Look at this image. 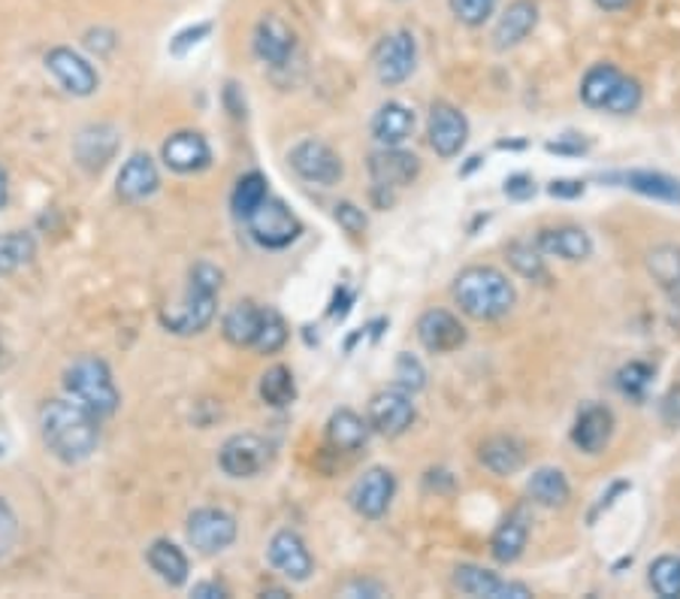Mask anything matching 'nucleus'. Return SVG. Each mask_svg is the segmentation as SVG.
<instances>
[{"mask_svg": "<svg viewBox=\"0 0 680 599\" xmlns=\"http://www.w3.org/2000/svg\"><path fill=\"white\" fill-rule=\"evenodd\" d=\"M40 436L61 463H82L97 451L100 418L79 400H49L40 409Z\"/></svg>", "mask_w": 680, "mask_h": 599, "instance_id": "nucleus-1", "label": "nucleus"}, {"mask_svg": "<svg viewBox=\"0 0 680 599\" xmlns=\"http://www.w3.org/2000/svg\"><path fill=\"white\" fill-rule=\"evenodd\" d=\"M454 300L475 322H496L514 310V285L496 267H466L454 278Z\"/></svg>", "mask_w": 680, "mask_h": 599, "instance_id": "nucleus-2", "label": "nucleus"}, {"mask_svg": "<svg viewBox=\"0 0 680 599\" xmlns=\"http://www.w3.org/2000/svg\"><path fill=\"white\" fill-rule=\"evenodd\" d=\"M221 282V269L209 264V261H200L191 269V282H188V294L181 300V306L173 312H164L160 324L170 333H179V336H194V333L206 331L213 324L215 310H218Z\"/></svg>", "mask_w": 680, "mask_h": 599, "instance_id": "nucleus-3", "label": "nucleus"}, {"mask_svg": "<svg viewBox=\"0 0 680 599\" xmlns=\"http://www.w3.org/2000/svg\"><path fill=\"white\" fill-rule=\"evenodd\" d=\"M65 387L67 394L79 400L86 409H91L97 418H109L118 409V403H121L107 361L91 357V354H86V357H79V361L67 366Z\"/></svg>", "mask_w": 680, "mask_h": 599, "instance_id": "nucleus-4", "label": "nucleus"}, {"mask_svg": "<svg viewBox=\"0 0 680 599\" xmlns=\"http://www.w3.org/2000/svg\"><path fill=\"white\" fill-rule=\"evenodd\" d=\"M245 225H248L252 239L264 248H287L290 243H297L299 234H303L297 215L290 213L282 200H273V197H266L264 204L245 218Z\"/></svg>", "mask_w": 680, "mask_h": 599, "instance_id": "nucleus-5", "label": "nucleus"}, {"mask_svg": "<svg viewBox=\"0 0 680 599\" xmlns=\"http://www.w3.org/2000/svg\"><path fill=\"white\" fill-rule=\"evenodd\" d=\"M373 67L382 86H403L417 67L415 33L394 31L382 37L373 52Z\"/></svg>", "mask_w": 680, "mask_h": 599, "instance_id": "nucleus-6", "label": "nucleus"}, {"mask_svg": "<svg viewBox=\"0 0 680 599\" xmlns=\"http://www.w3.org/2000/svg\"><path fill=\"white\" fill-rule=\"evenodd\" d=\"M415 418L417 409L412 394L403 391V387H387V391H378L369 400V418L366 421H369V430H375V433L396 439L415 424Z\"/></svg>", "mask_w": 680, "mask_h": 599, "instance_id": "nucleus-7", "label": "nucleus"}, {"mask_svg": "<svg viewBox=\"0 0 680 599\" xmlns=\"http://www.w3.org/2000/svg\"><path fill=\"white\" fill-rule=\"evenodd\" d=\"M188 542L200 554H221L236 542V518L224 509H197L188 514Z\"/></svg>", "mask_w": 680, "mask_h": 599, "instance_id": "nucleus-8", "label": "nucleus"}, {"mask_svg": "<svg viewBox=\"0 0 680 599\" xmlns=\"http://www.w3.org/2000/svg\"><path fill=\"white\" fill-rule=\"evenodd\" d=\"M287 161H290L299 179H306L312 185H324V188L339 183L342 173H345L339 155L329 149L327 143H321V139H303V143H297L290 149V155H287Z\"/></svg>", "mask_w": 680, "mask_h": 599, "instance_id": "nucleus-9", "label": "nucleus"}, {"mask_svg": "<svg viewBox=\"0 0 680 599\" xmlns=\"http://www.w3.org/2000/svg\"><path fill=\"white\" fill-rule=\"evenodd\" d=\"M269 442L257 433H236L218 451V463H221L224 475L230 479H255L257 472H264L269 463Z\"/></svg>", "mask_w": 680, "mask_h": 599, "instance_id": "nucleus-10", "label": "nucleus"}, {"mask_svg": "<svg viewBox=\"0 0 680 599\" xmlns=\"http://www.w3.org/2000/svg\"><path fill=\"white\" fill-rule=\"evenodd\" d=\"M426 137L430 146L436 151L438 158H454L463 151L469 139V121L454 104L447 100H436L430 107V121H426Z\"/></svg>", "mask_w": 680, "mask_h": 599, "instance_id": "nucleus-11", "label": "nucleus"}, {"mask_svg": "<svg viewBox=\"0 0 680 599\" xmlns=\"http://www.w3.org/2000/svg\"><path fill=\"white\" fill-rule=\"evenodd\" d=\"M421 173V161L412 151H403L400 146L394 149H378L369 155V176H373V194L400 192L405 185H412Z\"/></svg>", "mask_w": 680, "mask_h": 599, "instance_id": "nucleus-12", "label": "nucleus"}, {"mask_svg": "<svg viewBox=\"0 0 680 599\" xmlns=\"http://www.w3.org/2000/svg\"><path fill=\"white\" fill-rule=\"evenodd\" d=\"M46 70L61 82L67 95L73 97H91L100 86V76H97L95 67L67 46H55L46 52Z\"/></svg>", "mask_w": 680, "mask_h": 599, "instance_id": "nucleus-13", "label": "nucleus"}, {"mask_svg": "<svg viewBox=\"0 0 680 599\" xmlns=\"http://www.w3.org/2000/svg\"><path fill=\"white\" fill-rule=\"evenodd\" d=\"M394 493H396V479L394 472L384 470V467H373V470H366L354 482L352 488V505L354 512L363 514V518H382L387 509H391V503H394Z\"/></svg>", "mask_w": 680, "mask_h": 599, "instance_id": "nucleus-14", "label": "nucleus"}, {"mask_svg": "<svg viewBox=\"0 0 680 599\" xmlns=\"http://www.w3.org/2000/svg\"><path fill=\"white\" fill-rule=\"evenodd\" d=\"M252 46H255V55L269 67H285L290 58H294V49H297V33L294 28L282 19V16H264L260 22L255 24V37H252Z\"/></svg>", "mask_w": 680, "mask_h": 599, "instance_id": "nucleus-15", "label": "nucleus"}, {"mask_svg": "<svg viewBox=\"0 0 680 599\" xmlns=\"http://www.w3.org/2000/svg\"><path fill=\"white\" fill-rule=\"evenodd\" d=\"M454 585L457 590H463L466 597H479V599H530L532 590L521 581H505L496 572L490 569L472 567V563H463V567L454 569Z\"/></svg>", "mask_w": 680, "mask_h": 599, "instance_id": "nucleus-16", "label": "nucleus"}, {"mask_svg": "<svg viewBox=\"0 0 680 599\" xmlns=\"http://www.w3.org/2000/svg\"><path fill=\"white\" fill-rule=\"evenodd\" d=\"M417 340L430 354H451L466 343V327L447 310H430L417 318Z\"/></svg>", "mask_w": 680, "mask_h": 599, "instance_id": "nucleus-17", "label": "nucleus"}, {"mask_svg": "<svg viewBox=\"0 0 680 599\" xmlns=\"http://www.w3.org/2000/svg\"><path fill=\"white\" fill-rule=\"evenodd\" d=\"M160 158H164V164H167L173 173L188 176V173L206 170L209 161H213V151H209V143H206L203 134H197V130H179V134H173V137L164 143Z\"/></svg>", "mask_w": 680, "mask_h": 599, "instance_id": "nucleus-18", "label": "nucleus"}, {"mask_svg": "<svg viewBox=\"0 0 680 599\" xmlns=\"http://www.w3.org/2000/svg\"><path fill=\"white\" fill-rule=\"evenodd\" d=\"M269 563L282 572L290 581H308L312 569H315V560L308 554L303 536L294 533V530H278L273 539H269Z\"/></svg>", "mask_w": 680, "mask_h": 599, "instance_id": "nucleus-19", "label": "nucleus"}, {"mask_svg": "<svg viewBox=\"0 0 680 599\" xmlns=\"http://www.w3.org/2000/svg\"><path fill=\"white\" fill-rule=\"evenodd\" d=\"M614 436V412L605 403H590L578 412L572 428V442L584 454H602Z\"/></svg>", "mask_w": 680, "mask_h": 599, "instance_id": "nucleus-20", "label": "nucleus"}, {"mask_svg": "<svg viewBox=\"0 0 680 599\" xmlns=\"http://www.w3.org/2000/svg\"><path fill=\"white\" fill-rule=\"evenodd\" d=\"M158 188H160V176L155 161H151L149 155H142V151L130 155L116 179L118 197H121L125 204H142V200H149Z\"/></svg>", "mask_w": 680, "mask_h": 599, "instance_id": "nucleus-21", "label": "nucleus"}, {"mask_svg": "<svg viewBox=\"0 0 680 599\" xmlns=\"http://www.w3.org/2000/svg\"><path fill=\"white\" fill-rule=\"evenodd\" d=\"M535 24H539V3L535 0H511L493 28V46L500 52L514 49L535 31Z\"/></svg>", "mask_w": 680, "mask_h": 599, "instance_id": "nucleus-22", "label": "nucleus"}, {"mask_svg": "<svg viewBox=\"0 0 680 599\" xmlns=\"http://www.w3.org/2000/svg\"><path fill=\"white\" fill-rule=\"evenodd\" d=\"M535 246L548 257H563V261H587L593 255V239L584 227H544L535 236Z\"/></svg>", "mask_w": 680, "mask_h": 599, "instance_id": "nucleus-23", "label": "nucleus"}, {"mask_svg": "<svg viewBox=\"0 0 680 599\" xmlns=\"http://www.w3.org/2000/svg\"><path fill=\"white\" fill-rule=\"evenodd\" d=\"M479 461L484 470H490L500 479H509V475H518L526 463V454H523V445L514 436H505V433H496V436H487L481 442L479 449Z\"/></svg>", "mask_w": 680, "mask_h": 599, "instance_id": "nucleus-24", "label": "nucleus"}, {"mask_svg": "<svg viewBox=\"0 0 680 599\" xmlns=\"http://www.w3.org/2000/svg\"><path fill=\"white\" fill-rule=\"evenodd\" d=\"M412 130H415V112L400 100H387L373 116V137L384 149L403 146L412 137Z\"/></svg>", "mask_w": 680, "mask_h": 599, "instance_id": "nucleus-25", "label": "nucleus"}, {"mask_svg": "<svg viewBox=\"0 0 680 599\" xmlns=\"http://www.w3.org/2000/svg\"><path fill=\"white\" fill-rule=\"evenodd\" d=\"M526 539H530V521H526V514L518 509V512L509 514V518L496 527V533L490 539V554H493L496 563H505V567H509L514 560H521Z\"/></svg>", "mask_w": 680, "mask_h": 599, "instance_id": "nucleus-26", "label": "nucleus"}, {"mask_svg": "<svg viewBox=\"0 0 680 599\" xmlns=\"http://www.w3.org/2000/svg\"><path fill=\"white\" fill-rule=\"evenodd\" d=\"M146 560H149L151 572L170 585V588H181L188 581V557L179 546H173L170 539H158L151 542V548L146 551Z\"/></svg>", "mask_w": 680, "mask_h": 599, "instance_id": "nucleus-27", "label": "nucleus"}, {"mask_svg": "<svg viewBox=\"0 0 680 599\" xmlns=\"http://www.w3.org/2000/svg\"><path fill=\"white\" fill-rule=\"evenodd\" d=\"M526 493H530L532 503L544 505V509H560V505L569 503L572 488H569V479H565L563 470H556V467H542V470H535L530 475Z\"/></svg>", "mask_w": 680, "mask_h": 599, "instance_id": "nucleus-28", "label": "nucleus"}, {"mask_svg": "<svg viewBox=\"0 0 680 599\" xmlns=\"http://www.w3.org/2000/svg\"><path fill=\"white\" fill-rule=\"evenodd\" d=\"M257 331H260V306H255L252 300L236 303V306H230V312L224 315V322H221L224 340H227L230 345H236V348H248V345H255Z\"/></svg>", "mask_w": 680, "mask_h": 599, "instance_id": "nucleus-29", "label": "nucleus"}, {"mask_svg": "<svg viewBox=\"0 0 680 599\" xmlns=\"http://www.w3.org/2000/svg\"><path fill=\"white\" fill-rule=\"evenodd\" d=\"M327 439L336 451H357L369 439V421H363L352 409L333 412L327 421Z\"/></svg>", "mask_w": 680, "mask_h": 599, "instance_id": "nucleus-30", "label": "nucleus"}, {"mask_svg": "<svg viewBox=\"0 0 680 599\" xmlns=\"http://www.w3.org/2000/svg\"><path fill=\"white\" fill-rule=\"evenodd\" d=\"M623 76L627 73H620L614 65H593L581 79V100L590 109H608L611 97L623 82Z\"/></svg>", "mask_w": 680, "mask_h": 599, "instance_id": "nucleus-31", "label": "nucleus"}, {"mask_svg": "<svg viewBox=\"0 0 680 599\" xmlns=\"http://www.w3.org/2000/svg\"><path fill=\"white\" fill-rule=\"evenodd\" d=\"M118 149V134L109 125H97V143L91 128H86L79 134V143H76V155H79V164L86 170H104L107 161H112V155Z\"/></svg>", "mask_w": 680, "mask_h": 599, "instance_id": "nucleus-32", "label": "nucleus"}, {"mask_svg": "<svg viewBox=\"0 0 680 599\" xmlns=\"http://www.w3.org/2000/svg\"><path fill=\"white\" fill-rule=\"evenodd\" d=\"M617 179L627 185V188H632V192L644 194V197L666 200V204H680V179H674V176L653 170H632L617 176Z\"/></svg>", "mask_w": 680, "mask_h": 599, "instance_id": "nucleus-33", "label": "nucleus"}, {"mask_svg": "<svg viewBox=\"0 0 680 599\" xmlns=\"http://www.w3.org/2000/svg\"><path fill=\"white\" fill-rule=\"evenodd\" d=\"M648 269L650 276L657 278L659 288H666L669 294L680 297V246L662 243V246L650 248Z\"/></svg>", "mask_w": 680, "mask_h": 599, "instance_id": "nucleus-34", "label": "nucleus"}, {"mask_svg": "<svg viewBox=\"0 0 680 599\" xmlns=\"http://www.w3.org/2000/svg\"><path fill=\"white\" fill-rule=\"evenodd\" d=\"M37 255V243L31 234L24 230H12V234L0 236V276H10L16 269L28 267Z\"/></svg>", "mask_w": 680, "mask_h": 599, "instance_id": "nucleus-35", "label": "nucleus"}, {"mask_svg": "<svg viewBox=\"0 0 680 599\" xmlns=\"http://www.w3.org/2000/svg\"><path fill=\"white\" fill-rule=\"evenodd\" d=\"M260 396H264L266 406L273 409H285L297 400V382H294V373L287 366H273L266 370L264 379H260Z\"/></svg>", "mask_w": 680, "mask_h": 599, "instance_id": "nucleus-36", "label": "nucleus"}, {"mask_svg": "<svg viewBox=\"0 0 680 599\" xmlns=\"http://www.w3.org/2000/svg\"><path fill=\"white\" fill-rule=\"evenodd\" d=\"M269 192H266V179L260 173H245L243 179L236 183L234 194H230V206H234L236 218H248L257 206L264 204Z\"/></svg>", "mask_w": 680, "mask_h": 599, "instance_id": "nucleus-37", "label": "nucleus"}, {"mask_svg": "<svg viewBox=\"0 0 680 599\" xmlns=\"http://www.w3.org/2000/svg\"><path fill=\"white\" fill-rule=\"evenodd\" d=\"M650 588L657 590V597L678 599L680 597V557L662 554L657 557L648 569Z\"/></svg>", "mask_w": 680, "mask_h": 599, "instance_id": "nucleus-38", "label": "nucleus"}, {"mask_svg": "<svg viewBox=\"0 0 680 599\" xmlns=\"http://www.w3.org/2000/svg\"><path fill=\"white\" fill-rule=\"evenodd\" d=\"M505 255H509L511 267L518 269L523 278H530V282H544L548 278V267H544V257L539 246H532L526 239H514Z\"/></svg>", "mask_w": 680, "mask_h": 599, "instance_id": "nucleus-39", "label": "nucleus"}, {"mask_svg": "<svg viewBox=\"0 0 680 599\" xmlns=\"http://www.w3.org/2000/svg\"><path fill=\"white\" fill-rule=\"evenodd\" d=\"M287 343V324L276 310H260V331H257L255 348L260 354H276Z\"/></svg>", "mask_w": 680, "mask_h": 599, "instance_id": "nucleus-40", "label": "nucleus"}, {"mask_svg": "<svg viewBox=\"0 0 680 599\" xmlns=\"http://www.w3.org/2000/svg\"><path fill=\"white\" fill-rule=\"evenodd\" d=\"M650 385H653V370L648 364H641V361H632V364H627L617 373L620 394H627L629 400H638V403L648 396Z\"/></svg>", "mask_w": 680, "mask_h": 599, "instance_id": "nucleus-41", "label": "nucleus"}, {"mask_svg": "<svg viewBox=\"0 0 680 599\" xmlns=\"http://www.w3.org/2000/svg\"><path fill=\"white\" fill-rule=\"evenodd\" d=\"M496 3L500 0H447L451 16L466 28H481L496 12Z\"/></svg>", "mask_w": 680, "mask_h": 599, "instance_id": "nucleus-42", "label": "nucleus"}, {"mask_svg": "<svg viewBox=\"0 0 680 599\" xmlns=\"http://www.w3.org/2000/svg\"><path fill=\"white\" fill-rule=\"evenodd\" d=\"M394 379H396V387H403V391H408L412 396L426 387V370H424V364L417 361L415 354L403 352L400 357H396Z\"/></svg>", "mask_w": 680, "mask_h": 599, "instance_id": "nucleus-43", "label": "nucleus"}, {"mask_svg": "<svg viewBox=\"0 0 680 599\" xmlns=\"http://www.w3.org/2000/svg\"><path fill=\"white\" fill-rule=\"evenodd\" d=\"M638 107H641V86H638L635 79L623 76V82L617 88V95L611 97V104H608V112H614V116H629V112H635Z\"/></svg>", "mask_w": 680, "mask_h": 599, "instance_id": "nucleus-44", "label": "nucleus"}, {"mask_svg": "<svg viewBox=\"0 0 680 599\" xmlns=\"http://www.w3.org/2000/svg\"><path fill=\"white\" fill-rule=\"evenodd\" d=\"M19 539V518L12 512V505L0 497V557H7Z\"/></svg>", "mask_w": 680, "mask_h": 599, "instance_id": "nucleus-45", "label": "nucleus"}, {"mask_svg": "<svg viewBox=\"0 0 680 599\" xmlns=\"http://www.w3.org/2000/svg\"><path fill=\"white\" fill-rule=\"evenodd\" d=\"M333 218L339 222V227H345V230L354 236H361L363 230H366V215H363L361 206L348 204V200L336 204V209H333Z\"/></svg>", "mask_w": 680, "mask_h": 599, "instance_id": "nucleus-46", "label": "nucleus"}, {"mask_svg": "<svg viewBox=\"0 0 680 599\" xmlns=\"http://www.w3.org/2000/svg\"><path fill=\"white\" fill-rule=\"evenodd\" d=\"M82 43H86L88 52H95L97 58H104V55H109L116 49L118 37L116 31H109V28H91V31H86V37H82Z\"/></svg>", "mask_w": 680, "mask_h": 599, "instance_id": "nucleus-47", "label": "nucleus"}, {"mask_svg": "<svg viewBox=\"0 0 680 599\" xmlns=\"http://www.w3.org/2000/svg\"><path fill=\"white\" fill-rule=\"evenodd\" d=\"M209 31H213V24L209 22H200V24H194V28H185L181 33H176V40L170 43V52L173 55H185L191 46L203 43L206 37H209Z\"/></svg>", "mask_w": 680, "mask_h": 599, "instance_id": "nucleus-48", "label": "nucleus"}, {"mask_svg": "<svg viewBox=\"0 0 680 599\" xmlns=\"http://www.w3.org/2000/svg\"><path fill=\"white\" fill-rule=\"evenodd\" d=\"M659 415H662V421H666L669 428H680V387H671L669 394L662 396Z\"/></svg>", "mask_w": 680, "mask_h": 599, "instance_id": "nucleus-49", "label": "nucleus"}, {"mask_svg": "<svg viewBox=\"0 0 680 599\" xmlns=\"http://www.w3.org/2000/svg\"><path fill=\"white\" fill-rule=\"evenodd\" d=\"M505 194H509L511 200H530L532 194H535V183H532L530 176H511L509 183H505Z\"/></svg>", "mask_w": 680, "mask_h": 599, "instance_id": "nucleus-50", "label": "nucleus"}, {"mask_svg": "<svg viewBox=\"0 0 680 599\" xmlns=\"http://www.w3.org/2000/svg\"><path fill=\"white\" fill-rule=\"evenodd\" d=\"M384 593H387V590H384V585H378V581H352V585L345 588V597H352V599H357V597L378 599V597H384Z\"/></svg>", "mask_w": 680, "mask_h": 599, "instance_id": "nucleus-51", "label": "nucleus"}, {"mask_svg": "<svg viewBox=\"0 0 680 599\" xmlns=\"http://www.w3.org/2000/svg\"><path fill=\"white\" fill-rule=\"evenodd\" d=\"M548 192L553 197H581L584 194V183H572V179H560V183H551Z\"/></svg>", "mask_w": 680, "mask_h": 599, "instance_id": "nucleus-52", "label": "nucleus"}, {"mask_svg": "<svg viewBox=\"0 0 680 599\" xmlns=\"http://www.w3.org/2000/svg\"><path fill=\"white\" fill-rule=\"evenodd\" d=\"M191 597L224 599V597H227V590H224L218 581H200V585H194V588H191Z\"/></svg>", "mask_w": 680, "mask_h": 599, "instance_id": "nucleus-53", "label": "nucleus"}, {"mask_svg": "<svg viewBox=\"0 0 680 599\" xmlns=\"http://www.w3.org/2000/svg\"><path fill=\"white\" fill-rule=\"evenodd\" d=\"M593 3L605 12H620L627 10V7H632V0H593Z\"/></svg>", "mask_w": 680, "mask_h": 599, "instance_id": "nucleus-54", "label": "nucleus"}, {"mask_svg": "<svg viewBox=\"0 0 680 599\" xmlns=\"http://www.w3.org/2000/svg\"><path fill=\"white\" fill-rule=\"evenodd\" d=\"M10 200V179H7V170L0 167V209Z\"/></svg>", "mask_w": 680, "mask_h": 599, "instance_id": "nucleus-55", "label": "nucleus"}]
</instances>
